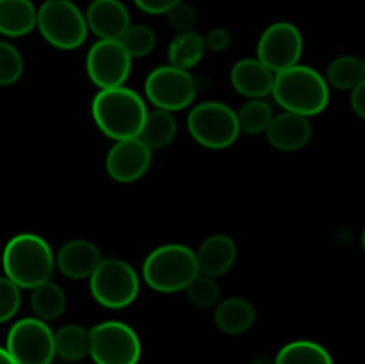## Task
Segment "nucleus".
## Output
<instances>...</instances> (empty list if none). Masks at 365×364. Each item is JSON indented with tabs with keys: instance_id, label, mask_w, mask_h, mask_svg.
<instances>
[{
	"instance_id": "1",
	"label": "nucleus",
	"mask_w": 365,
	"mask_h": 364,
	"mask_svg": "<svg viewBox=\"0 0 365 364\" xmlns=\"http://www.w3.org/2000/svg\"><path fill=\"white\" fill-rule=\"evenodd\" d=\"M271 95L287 113L310 118L327 109L330 89L316 68L294 64L274 74Z\"/></svg>"
},
{
	"instance_id": "2",
	"label": "nucleus",
	"mask_w": 365,
	"mask_h": 364,
	"mask_svg": "<svg viewBox=\"0 0 365 364\" xmlns=\"http://www.w3.org/2000/svg\"><path fill=\"white\" fill-rule=\"evenodd\" d=\"M146 113L148 109L141 95L125 86L100 89L91 103V114L96 127L114 141L138 138Z\"/></svg>"
},
{
	"instance_id": "3",
	"label": "nucleus",
	"mask_w": 365,
	"mask_h": 364,
	"mask_svg": "<svg viewBox=\"0 0 365 364\" xmlns=\"http://www.w3.org/2000/svg\"><path fill=\"white\" fill-rule=\"evenodd\" d=\"M4 277L20 289H34L50 280L56 268V256L41 236L18 234L7 241L2 253Z\"/></svg>"
},
{
	"instance_id": "4",
	"label": "nucleus",
	"mask_w": 365,
	"mask_h": 364,
	"mask_svg": "<svg viewBox=\"0 0 365 364\" xmlns=\"http://www.w3.org/2000/svg\"><path fill=\"white\" fill-rule=\"evenodd\" d=\"M198 273L196 253L177 243L152 250L143 263V278L159 293L182 291Z\"/></svg>"
},
{
	"instance_id": "5",
	"label": "nucleus",
	"mask_w": 365,
	"mask_h": 364,
	"mask_svg": "<svg viewBox=\"0 0 365 364\" xmlns=\"http://www.w3.org/2000/svg\"><path fill=\"white\" fill-rule=\"evenodd\" d=\"M36 27L46 43L59 50H75L88 38L84 14L70 0H46L38 9Z\"/></svg>"
},
{
	"instance_id": "6",
	"label": "nucleus",
	"mask_w": 365,
	"mask_h": 364,
	"mask_svg": "<svg viewBox=\"0 0 365 364\" xmlns=\"http://www.w3.org/2000/svg\"><path fill=\"white\" fill-rule=\"evenodd\" d=\"M89 291L107 309L128 307L139 295V277L123 259H102L89 275Z\"/></svg>"
},
{
	"instance_id": "7",
	"label": "nucleus",
	"mask_w": 365,
	"mask_h": 364,
	"mask_svg": "<svg viewBox=\"0 0 365 364\" xmlns=\"http://www.w3.org/2000/svg\"><path fill=\"white\" fill-rule=\"evenodd\" d=\"M187 128L196 143L212 150L228 148L241 134L235 111L221 102H202L192 107Z\"/></svg>"
},
{
	"instance_id": "8",
	"label": "nucleus",
	"mask_w": 365,
	"mask_h": 364,
	"mask_svg": "<svg viewBox=\"0 0 365 364\" xmlns=\"http://www.w3.org/2000/svg\"><path fill=\"white\" fill-rule=\"evenodd\" d=\"M89 357L95 364H138L141 339L123 321H102L89 330Z\"/></svg>"
},
{
	"instance_id": "9",
	"label": "nucleus",
	"mask_w": 365,
	"mask_h": 364,
	"mask_svg": "<svg viewBox=\"0 0 365 364\" xmlns=\"http://www.w3.org/2000/svg\"><path fill=\"white\" fill-rule=\"evenodd\" d=\"M4 348L16 364H52L56 359L52 328L38 318L16 321L7 332Z\"/></svg>"
},
{
	"instance_id": "10",
	"label": "nucleus",
	"mask_w": 365,
	"mask_h": 364,
	"mask_svg": "<svg viewBox=\"0 0 365 364\" xmlns=\"http://www.w3.org/2000/svg\"><path fill=\"white\" fill-rule=\"evenodd\" d=\"M196 81L187 70H180L171 64L157 66L150 71L145 81V93L155 109L175 113L189 107L195 100Z\"/></svg>"
},
{
	"instance_id": "11",
	"label": "nucleus",
	"mask_w": 365,
	"mask_h": 364,
	"mask_svg": "<svg viewBox=\"0 0 365 364\" xmlns=\"http://www.w3.org/2000/svg\"><path fill=\"white\" fill-rule=\"evenodd\" d=\"M130 66L132 57L120 39H98L86 57L89 79L100 89L123 86L130 75Z\"/></svg>"
},
{
	"instance_id": "12",
	"label": "nucleus",
	"mask_w": 365,
	"mask_h": 364,
	"mask_svg": "<svg viewBox=\"0 0 365 364\" xmlns=\"http://www.w3.org/2000/svg\"><path fill=\"white\" fill-rule=\"evenodd\" d=\"M303 52L299 29L289 21H277L262 32L257 46V59L273 74L298 64Z\"/></svg>"
},
{
	"instance_id": "13",
	"label": "nucleus",
	"mask_w": 365,
	"mask_h": 364,
	"mask_svg": "<svg viewBox=\"0 0 365 364\" xmlns=\"http://www.w3.org/2000/svg\"><path fill=\"white\" fill-rule=\"evenodd\" d=\"M150 164H152V150L139 138L116 141L106 157L107 173L121 184L141 178L148 171Z\"/></svg>"
},
{
	"instance_id": "14",
	"label": "nucleus",
	"mask_w": 365,
	"mask_h": 364,
	"mask_svg": "<svg viewBox=\"0 0 365 364\" xmlns=\"http://www.w3.org/2000/svg\"><path fill=\"white\" fill-rule=\"evenodd\" d=\"M84 18L88 31L100 39H121L130 27V14L120 0H93Z\"/></svg>"
},
{
	"instance_id": "15",
	"label": "nucleus",
	"mask_w": 365,
	"mask_h": 364,
	"mask_svg": "<svg viewBox=\"0 0 365 364\" xmlns=\"http://www.w3.org/2000/svg\"><path fill=\"white\" fill-rule=\"evenodd\" d=\"M266 134L267 141L274 148L284 150V152H294V150L303 148L310 141L312 125H310L309 118L284 111L271 118Z\"/></svg>"
},
{
	"instance_id": "16",
	"label": "nucleus",
	"mask_w": 365,
	"mask_h": 364,
	"mask_svg": "<svg viewBox=\"0 0 365 364\" xmlns=\"http://www.w3.org/2000/svg\"><path fill=\"white\" fill-rule=\"evenodd\" d=\"M100 261H102L100 248L88 239H71L61 246L56 256V264L61 273L73 280L89 278Z\"/></svg>"
},
{
	"instance_id": "17",
	"label": "nucleus",
	"mask_w": 365,
	"mask_h": 364,
	"mask_svg": "<svg viewBox=\"0 0 365 364\" xmlns=\"http://www.w3.org/2000/svg\"><path fill=\"white\" fill-rule=\"evenodd\" d=\"M235 259H237V246L234 239L227 234L209 236L196 252L200 273L212 278L230 271Z\"/></svg>"
},
{
	"instance_id": "18",
	"label": "nucleus",
	"mask_w": 365,
	"mask_h": 364,
	"mask_svg": "<svg viewBox=\"0 0 365 364\" xmlns=\"http://www.w3.org/2000/svg\"><path fill=\"white\" fill-rule=\"evenodd\" d=\"M274 74L259 59H241L230 71V82L239 95L246 98H264L271 95Z\"/></svg>"
},
{
	"instance_id": "19",
	"label": "nucleus",
	"mask_w": 365,
	"mask_h": 364,
	"mask_svg": "<svg viewBox=\"0 0 365 364\" xmlns=\"http://www.w3.org/2000/svg\"><path fill=\"white\" fill-rule=\"evenodd\" d=\"M255 307L248 300L239 298V296L223 300L217 303L216 310H214V321H216L217 328L230 335L250 330L255 323Z\"/></svg>"
},
{
	"instance_id": "20",
	"label": "nucleus",
	"mask_w": 365,
	"mask_h": 364,
	"mask_svg": "<svg viewBox=\"0 0 365 364\" xmlns=\"http://www.w3.org/2000/svg\"><path fill=\"white\" fill-rule=\"evenodd\" d=\"M38 9L31 0H0V34L20 38L36 29Z\"/></svg>"
},
{
	"instance_id": "21",
	"label": "nucleus",
	"mask_w": 365,
	"mask_h": 364,
	"mask_svg": "<svg viewBox=\"0 0 365 364\" xmlns=\"http://www.w3.org/2000/svg\"><path fill=\"white\" fill-rule=\"evenodd\" d=\"M177 134V120L173 113L164 109L148 111L138 138L150 150H159L170 145Z\"/></svg>"
},
{
	"instance_id": "22",
	"label": "nucleus",
	"mask_w": 365,
	"mask_h": 364,
	"mask_svg": "<svg viewBox=\"0 0 365 364\" xmlns=\"http://www.w3.org/2000/svg\"><path fill=\"white\" fill-rule=\"evenodd\" d=\"M203 54H205L203 36H200L195 31L178 32L173 41L170 43L168 59H170L171 66L189 71L202 61Z\"/></svg>"
},
{
	"instance_id": "23",
	"label": "nucleus",
	"mask_w": 365,
	"mask_h": 364,
	"mask_svg": "<svg viewBox=\"0 0 365 364\" xmlns=\"http://www.w3.org/2000/svg\"><path fill=\"white\" fill-rule=\"evenodd\" d=\"M31 307L38 320L53 321L66 310V295L59 284L46 280L32 289Z\"/></svg>"
},
{
	"instance_id": "24",
	"label": "nucleus",
	"mask_w": 365,
	"mask_h": 364,
	"mask_svg": "<svg viewBox=\"0 0 365 364\" xmlns=\"http://www.w3.org/2000/svg\"><path fill=\"white\" fill-rule=\"evenodd\" d=\"M56 357L63 360H81L89 355V330L81 325H64L53 332Z\"/></svg>"
},
{
	"instance_id": "25",
	"label": "nucleus",
	"mask_w": 365,
	"mask_h": 364,
	"mask_svg": "<svg viewBox=\"0 0 365 364\" xmlns=\"http://www.w3.org/2000/svg\"><path fill=\"white\" fill-rule=\"evenodd\" d=\"M327 84L337 89L351 91L360 82H365V63L360 57L342 56L331 61L327 68Z\"/></svg>"
},
{
	"instance_id": "26",
	"label": "nucleus",
	"mask_w": 365,
	"mask_h": 364,
	"mask_svg": "<svg viewBox=\"0 0 365 364\" xmlns=\"http://www.w3.org/2000/svg\"><path fill=\"white\" fill-rule=\"evenodd\" d=\"M273 364H334V359L319 343L299 339L280 348Z\"/></svg>"
},
{
	"instance_id": "27",
	"label": "nucleus",
	"mask_w": 365,
	"mask_h": 364,
	"mask_svg": "<svg viewBox=\"0 0 365 364\" xmlns=\"http://www.w3.org/2000/svg\"><path fill=\"white\" fill-rule=\"evenodd\" d=\"M237 121L241 132L246 134H260L266 132L271 118H273V109L269 103L262 98H252L239 109Z\"/></svg>"
},
{
	"instance_id": "28",
	"label": "nucleus",
	"mask_w": 365,
	"mask_h": 364,
	"mask_svg": "<svg viewBox=\"0 0 365 364\" xmlns=\"http://www.w3.org/2000/svg\"><path fill=\"white\" fill-rule=\"evenodd\" d=\"M185 295L192 305L200 307V309H210L220 302V285H217L216 278L207 277V275L198 273L185 288Z\"/></svg>"
},
{
	"instance_id": "29",
	"label": "nucleus",
	"mask_w": 365,
	"mask_h": 364,
	"mask_svg": "<svg viewBox=\"0 0 365 364\" xmlns=\"http://www.w3.org/2000/svg\"><path fill=\"white\" fill-rule=\"evenodd\" d=\"M121 45L130 57H145L155 49V32L148 25H130L121 36Z\"/></svg>"
},
{
	"instance_id": "30",
	"label": "nucleus",
	"mask_w": 365,
	"mask_h": 364,
	"mask_svg": "<svg viewBox=\"0 0 365 364\" xmlns=\"http://www.w3.org/2000/svg\"><path fill=\"white\" fill-rule=\"evenodd\" d=\"M21 74H24L21 54L11 43L0 41V86L14 84Z\"/></svg>"
},
{
	"instance_id": "31",
	"label": "nucleus",
	"mask_w": 365,
	"mask_h": 364,
	"mask_svg": "<svg viewBox=\"0 0 365 364\" xmlns=\"http://www.w3.org/2000/svg\"><path fill=\"white\" fill-rule=\"evenodd\" d=\"M21 293L7 277H0V323L9 321L20 310Z\"/></svg>"
},
{
	"instance_id": "32",
	"label": "nucleus",
	"mask_w": 365,
	"mask_h": 364,
	"mask_svg": "<svg viewBox=\"0 0 365 364\" xmlns=\"http://www.w3.org/2000/svg\"><path fill=\"white\" fill-rule=\"evenodd\" d=\"M168 21L177 32H189L196 25V11L191 4L178 2L168 11Z\"/></svg>"
},
{
	"instance_id": "33",
	"label": "nucleus",
	"mask_w": 365,
	"mask_h": 364,
	"mask_svg": "<svg viewBox=\"0 0 365 364\" xmlns=\"http://www.w3.org/2000/svg\"><path fill=\"white\" fill-rule=\"evenodd\" d=\"M203 43H205V50H210V52H223L230 46L232 36L227 29L216 27L212 31H209V34L203 38Z\"/></svg>"
},
{
	"instance_id": "34",
	"label": "nucleus",
	"mask_w": 365,
	"mask_h": 364,
	"mask_svg": "<svg viewBox=\"0 0 365 364\" xmlns=\"http://www.w3.org/2000/svg\"><path fill=\"white\" fill-rule=\"evenodd\" d=\"M180 0H134L135 6L148 14H166Z\"/></svg>"
},
{
	"instance_id": "35",
	"label": "nucleus",
	"mask_w": 365,
	"mask_h": 364,
	"mask_svg": "<svg viewBox=\"0 0 365 364\" xmlns=\"http://www.w3.org/2000/svg\"><path fill=\"white\" fill-rule=\"evenodd\" d=\"M349 103H351V109L356 116L365 118V82H360L359 86L351 89Z\"/></svg>"
},
{
	"instance_id": "36",
	"label": "nucleus",
	"mask_w": 365,
	"mask_h": 364,
	"mask_svg": "<svg viewBox=\"0 0 365 364\" xmlns=\"http://www.w3.org/2000/svg\"><path fill=\"white\" fill-rule=\"evenodd\" d=\"M0 364H16L13 359H11V355L7 353V350L2 348V346H0Z\"/></svg>"
}]
</instances>
